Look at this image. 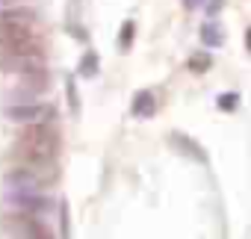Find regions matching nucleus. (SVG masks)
Instances as JSON below:
<instances>
[{
    "mask_svg": "<svg viewBox=\"0 0 251 239\" xmlns=\"http://www.w3.org/2000/svg\"><path fill=\"white\" fill-rule=\"evenodd\" d=\"M201 42H204L207 48H219V45L225 42L222 27H219V24H213V21H210V24H204V27H201Z\"/></svg>",
    "mask_w": 251,
    "mask_h": 239,
    "instance_id": "nucleus-8",
    "label": "nucleus"
},
{
    "mask_svg": "<svg viewBox=\"0 0 251 239\" xmlns=\"http://www.w3.org/2000/svg\"><path fill=\"white\" fill-rule=\"evenodd\" d=\"M6 118L9 121H18V124H39V121H50L53 118V106H48V103H15L6 109Z\"/></svg>",
    "mask_w": 251,
    "mask_h": 239,
    "instance_id": "nucleus-3",
    "label": "nucleus"
},
{
    "mask_svg": "<svg viewBox=\"0 0 251 239\" xmlns=\"http://www.w3.org/2000/svg\"><path fill=\"white\" fill-rule=\"evenodd\" d=\"M186 6H189V9H192V6H198V0H186Z\"/></svg>",
    "mask_w": 251,
    "mask_h": 239,
    "instance_id": "nucleus-17",
    "label": "nucleus"
},
{
    "mask_svg": "<svg viewBox=\"0 0 251 239\" xmlns=\"http://www.w3.org/2000/svg\"><path fill=\"white\" fill-rule=\"evenodd\" d=\"M15 230H18L21 239H53L48 224L39 221V215H30V213H18L15 215Z\"/></svg>",
    "mask_w": 251,
    "mask_h": 239,
    "instance_id": "nucleus-4",
    "label": "nucleus"
},
{
    "mask_svg": "<svg viewBox=\"0 0 251 239\" xmlns=\"http://www.w3.org/2000/svg\"><path fill=\"white\" fill-rule=\"evenodd\" d=\"M0 21L3 24H12V27H36V21H39V15L33 12V9H27V6H15V9H6V12H0Z\"/></svg>",
    "mask_w": 251,
    "mask_h": 239,
    "instance_id": "nucleus-5",
    "label": "nucleus"
},
{
    "mask_svg": "<svg viewBox=\"0 0 251 239\" xmlns=\"http://www.w3.org/2000/svg\"><path fill=\"white\" fill-rule=\"evenodd\" d=\"M130 112H133L136 118H151V115L157 112V97H154V92H151V89L136 92V95H133V103H130Z\"/></svg>",
    "mask_w": 251,
    "mask_h": 239,
    "instance_id": "nucleus-6",
    "label": "nucleus"
},
{
    "mask_svg": "<svg viewBox=\"0 0 251 239\" xmlns=\"http://www.w3.org/2000/svg\"><path fill=\"white\" fill-rule=\"evenodd\" d=\"M213 68V56L207 53V50H195L192 56H189V71L192 74H207Z\"/></svg>",
    "mask_w": 251,
    "mask_h": 239,
    "instance_id": "nucleus-9",
    "label": "nucleus"
},
{
    "mask_svg": "<svg viewBox=\"0 0 251 239\" xmlns=\"http://www.w3.org/2000/svg\"><path fill=\"white\" fill-rule=\"evenodd\" d=\"M9 204L18 213H30V215H42L50 210V198L42 189H15L9 192Z\"/></svg>",
    "mask_w": 251,
    "mask_h": 239,
    "instance_id": "nucleus-2",
    "label": "nucleus"
},
{
    "mask_svg": "<svg viewBox=\"0 0 251 239\" xmlns=\"http://www.w3.org/2000/svg\"><path fill=\"white\" fill-rule=\"evenodd\" d=\"M236 103H239V95H236V92H227V95H222V97H219V106H222L225 112L236 109Z\"/></svg>",
    "mask_w": 251,
    "mask_h": 239,
    "instance_id": "nucleus-14",
    "label": "nucleus"
},
{
    "mask_svg": "<svg viewBox=\"0 0 251 239\" xmlns=\"http://www.w3.org/2000/svg\"><path fill=\"white\" fill-rule=\"evenodd\" d=\"M172 145L177 148V151H183L186 157H195L198 163H207V154L198 148V142H192L189 136H183V133H172Z\"/></svg>",
    "mask_w": 251,
    "mask_h": 239,
    "instance_id": "nucleus-7",
    "label": "nucleus"
},
{
    "mask_svg": "<svg viewBox=\"0 0 251 239\" xmlns=\"http://www.w3.org/2000/svg\"><path fill=\"white\" fill-rule=\"evenodd\" d=\"M133 39H136V24L133 21H124L121 24V33H118V48L121 50H130L133 48Z\"/></svg>",
    "mask_w": 251,
    "mask_h": 239,
    "instance_id": "nucleus-11",
    "label": "nucleus"
},
{
    "mask_svg": "<svg viewBox=\"0 0 251 239\" xmlns=\"http://www.w3.org/2000/svg\"><path fill=\"white\" fill-rule=\"evenodd\" d=\"M98 68H100V59L95 50H86L83 59H80V74L83 77H98Z\"/></svg>",
    "mask_w": 251,
    "mask_h": 239,
    "instance_id": "nucleus-10",
    "label": "nucleus"
},
{
    "mask_svg": "<svg viewBox=\"0 0 251 239\" xmlns=\"http://www.w3.org/2000/svg\"><path fill=\"white\" fill-rule=\"evenodd\" d=\"M59 233H62V239H71V213H68V201L65 198L59 204Z\"/></svg>",
    "mask_w": 251,
    "mask_h": 239,
    "instance_id": "nucleus-12",
    "label": "nucleus"
},
{
    "mask_svg": "<svg viewBox=\"0 0 251 239\" xmlns=\"http://www.w3.org/2000/svg\"><path fill=\"white\" fill-rule=\"evenodd\" d=\"M59 154V130L50 121L27 124L24 133L18 136L15 157L21 166H36V168H53V160Z\"/></svg>",
    "mask_w": 251,
    "mask_h": 239,
    "instance_id": "nucleus-1",
    "label": "nucleus"
},
{
    "mask_svg": "<svg viewBox=\"0 0 251 239\" xmlns=\"http://www.w3.org/2000/svg\"><path fill=\"white\" fill-rule=\"evenodd\" d=\"M222 3H225V0H210V6H207V9H210V15H213V12H219V9H222Z\"/></svg>",
    "mask_w": 251,
    "mask_h": 239,
    "instance_id": "nucleus-15",
    "label": "nucleus"
},
{
    "mask_svg": "<svg viewBox=\"0 0 251 239\" xmlns=\"http://www.w3.org/2000/svg\"><path fill=\"white\" fill-rule=\"evenodd\" d=\"M65 89H68V106H71V112L80 115V95H77V83H74V77L65 80Z\"/></svg>",
    "mask_w": 251,
    "mask_h": 239,
    "instance_id": "nucleus-13",
    "label": "nucleus"
},
{
    "mask_svg": "<svg viewBox=\"0 0 251 239\" xmlns=\"http://www.w3.org/2000/svg\"><path fill=\"white\" fill-rule=\"evenodd\" d=\"M245 48H248V50H251V27H248V30H245Z\"/></svg>",
    "mask_w": 251,
    "mask_h": 239,
    "instance_id": "nucleus-16",
    "label": "nucleus"
}]
</instances>
